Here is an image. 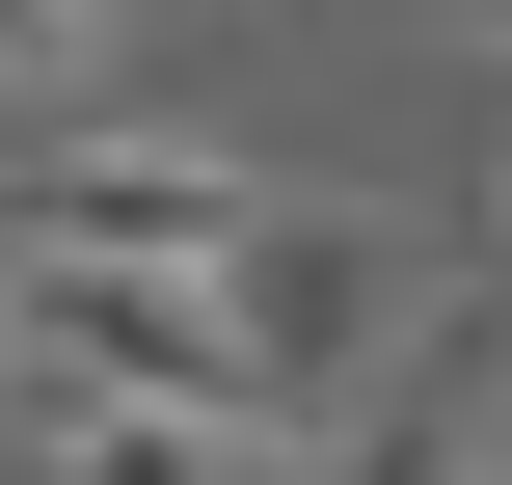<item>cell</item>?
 <instances>
[{"mask_svg": "<svg viewBox=\"0 0 512 485\" xmlns=\"http://www.w3.org/2000/svg\"><path fill=\"white\" fill-rule=\"evenodd\" d=\"M405 324H432V297H405V216H351V189H270V216L216 243V378H243L270 432H324Z\"/></svg>", "mask_w": 512, "mask_h": 485, "instance_id": "obj_1", "label": "cell"}, {"mask_svg": "<svg viewBox=\"0 0 512 485\" xmlns=\"http://www.w3.org/2000/svg\"><path fill=\"white\" fill-rule=\"evenodd\" d=\"M243 216H270V162H216V135H54L0 189V270H216Z\"/></svg>", "mask_w": 512, "mask_h": 485, "instance_id": "obj_2", "label": "cell"}, {"mask_svg": "<svg viewBox=\"0 0 512 485\" xmlns=\"http://www.w3.org/2000/svg\"><path fill=\"white\" fill-rule=\"evenodd\" d=\"M297 485H512V297H432V324L297 432Z\"/></svg>", "mask_w": 512, "mask_h": 485, "instance_id": "obj_3", "label": "cell"}, {"mask_svg": "<svg viewBox=\"0 0 512 485\" xmlns=\"http://www.w3.org/2000/svg\"><path fill=\"white\" fill-rule=\"evenodd\" d=\"M0 108H108V27L81 0H0Z\"/></svg>", "mask_w": 512, "mask_h": 485, "instance_id": "obj_4", "label": "cell"}, {"mask_svg": "<svg viewBox=\"0 0 512 485\" xmlns=\"http://www.w3.org/2000/svg\"><path fill=\"white\" fill-rule=\"evenodd\" d=\"M0 405H27V351H0Z\"/></svg>", "mask_w": 512, "mask_h": 485, "instance_id": "obj_5", "label": "cell"}]
</instances>
